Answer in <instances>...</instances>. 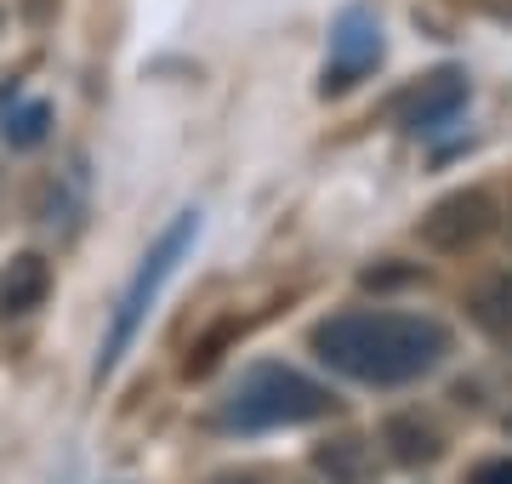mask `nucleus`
Returning <instances> with one entry per match:
<instances>
[{
  "instance_id": "obj_4",
  "label": "nucleus",
  "mask_w": 512,
  "mask_h": 484,
  "mask_svg": "<svg viewBox=\"0 0 512 484\" xmlns=\"http://www.w3.org/2000/svg\"><path fill=\"white\" fill-rule=\"evenodd\" d=\"M495 223H501V211H495V200L484 194V188H456V194H444V200L421 217L416 234H421L427 251L456 257V251H473Z\"/></svg>"
},
{
  "instance_id": "obj_3",
  "label": "nucleus",
  "mask_w": 512,
  "mask_h": 484,
  "mask_svg": "<svg viewBox=\"0 0 512 484\" xmlns=\"http://www.w3.org/2000/svg\"><path fill=\"white\" fill-rule=\"evenodd\" d=\"M194 240H200V211H183V217L160 234V245L143 257V268L131 274L126 297H120V308H114V319H109L103 354H97V376H109L114 365H120V354L131 348V336L143 331V319H148V308H154V297H160L165 280L177 274V262L188 257V245H194Z\"/></svg>"
},
{
  "instance_id": "obj_10",
  "label": "nucleus",
  "mask_w": 512,
  "mask_h": 484,
  "mask_svg": "<svg viewBox=\"0 0 512 484\" xmlns=\"http://www.w3.org/2000/svg\"><path fill=\"white\" fill-rule=\"evenodd\" d=\"M473 314L484 331H495L501 342H512V274H495L484 291L473 297Z\"/></svg>"
},
{
  "instance_id": "obj_7",
  "label": "nucleus",
  "mask_w": 512,
  "mask_h": 484,
  "mask_svg": "<svg viewBox=\"0 0 512 484\" xmlns=\"http://www.w3.org/2000/svg\"><path fill=\"white\" fill-rule=\"evenodd\" d=\"M52 297V262L40 251H18L0 274V314H35Z\"/></svg>"
},
{
  "instance_id": "obj_15",
  "label": "nucleus",
  "mask_w": 512,
  "mask_h": 484,
  "mask_svg": "<svg viewBox=\"0 0 512 484\" xmlns=\"http://www.w3.org/2000/svg\"><path fill=\"white\" fill-rule=\"evenodd\" d=\"M507 433H512V416H507Z\"/></svg>"
},
{
  "instance_id": "obj_9",
  "label": "nucleus",
  "mask_w": 512,
  "mask_h": 484,
  "mask_svg": "<svg viewBox=\"0 0 512 484\" xmlns=\"http://www.w3.org/2000/svg\"><path fill=\"white\" fill-rule=\"evenodd\" d=\"M382 439H387V450H393V462H404V467L433 462V456H439V433L427 428L421 416H393Z\"/></svg>"
},
{
  "instance_id": "obj_6",
  "label": "nucleus",
  "mask_w": 512,
  "mask_h": 484,
  "mask_svg": "<svg viewBox=\"0 0 512 484\" xmlns=\"http://www.w3.org/2000/svg\"><path fill=\"white\" fill-rule=\"evenodd\" d=\"M461 103H467L461 69H439V75H421V80H410L404 92H393L382 114L404 131H439L461 114Z\"/></svg>"
},
{
  "instance_id": "obj_5",
  "label": "nucleus",
  "mask_w": 512,
  "mask_h": 484,
  "mask_svg": "<svg viewBox=\"0 0 512 484\" xmlns=\"http://www.w3.org/2000/svg\"><path fill=\"white\" fill-rule=\"evenodd\" d=\"M382 63V18L370 12V6H342V18L330 29V63H325V80H319V92L336 97L348 92L359 75H370Z\"/></svg>"
},
{
  "instance_id": "obj_14",
  "label": "nucleus",
  "mask_w": 512,
  "mask_h": 484,
  "mask_svg": "<svg viewBox=\"0 0 512 484\" xmlns=\"http://www.w3.org/2000/svg\"><path fill=\"white\" fill-rule=\"evenodd\" d=\"M507 240H512V205H507Z\"/></svg>"
},
{
  "instance_id": "obj_11",
  "label": "nucleus",
  "mask_w": 512,
  "mask_h": 484,
  "mask_svg": "<svg viewBox=\"0 0 512 484\" xmlns=\"http://www.w3.org/2000/svg\"><path fill=\"white\" fill-rule=\"evenodd\" d=\"M319 467H325L330 479H342V484H365L370 456H365V445H359V439H336V445L319 450Z\"/></svg>"
},
{
  "instance_id": "obj_8",
  "label": "nucleus",
  "mask_w": 512,
  "mask_h": 484,
  "mask_svg": "<svg viewBox=\"0 0 512 484\" xmlns=\"http://www.w3.org/2000/svg\"><path fill=\"white\" fill-rule=\"evenodd\" d=\"M6 143L12 149H40L46 143V131H52V103H40V97H6Z\"/></svg>"
},
{
  "instance_id": "obj_2",
  "label": "nucleus",
  "mask_w": 512,
  "mask_h": 484,
  "mask_svg": "<svg viewBox=\"0 0 512 484\" xmlns=\"http://www.w3.org/2000/svg\"><path fill=\"white\" fill-rule=\"evenodd\" d=\"M330 388L291 365H256L239 376V388L222 405V428L234 433H262V428H296V422H319L330 416Z\"/></svg>"
},
{
  "instance_id": "obj_13",
  "label": "nucleus",
  "mask_w": 512,
  "mask_h": 484,
  "mask_svg": "<svg viewBox=\"0 0 512 484\" xmlns=\"http://www.w3.org/2000/svg\"><path fill=\"white\" fill-rule=\"evenodd\" d=\"M217 484H262V479H251V473H228V479H217Z\"/></svg>"
},
{
  "instance_id": "obj_1",
  "label": "nucleus",
  "mask_w": 512,
  "mask_h": 484,
  "mask_svg": "<svg viewBox=\"0 0 512 484\" xmlns=\"http://www.w3.org/2000/svg\"><path fill=\"white\" fill-rule=\"evenodd\" d=\"M313 348L330 371L353 376L365 388H404L416 376L439 371L450 354V331L427 314L399 308H353L325 325H313Z\"/></svg>"
},
{
  "instance_id": "obj_12",
  "label": "nucleus",
  "mask_w": 512,
  "mask_h": 484,
  "mask_svg": "<svg viewBox=\"0 0 512 484\" xmlns=\"http://www.w3.org/2000/svg\"><path fill=\"white\" fill-rule=\"evenodd\" d=\"M473 484H512V462H484V467H473Z\"/></svg>"
}]
</instances>
